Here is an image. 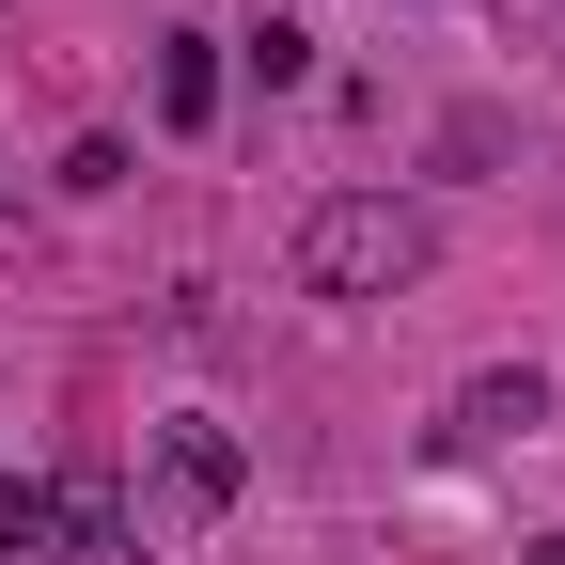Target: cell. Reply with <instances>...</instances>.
Masks as SVG:
<instances>
[{"instance_id":"6da1fadb","label":"cell","mask_w":565,"mask_h":565,"mask_svg":"<svg viewBox=\"0 0 565 565\" xmlns=\"http://www.w3.org/2000/svg\"><path fill=\"white\" fill-rule=\"evenodd\" d=\"M440 267V221L393 189H330L315 221H299V299H393V282Z\"/></svg>"},{"instance_id":"277c9868","label":"cell","mask_w":565,"mask_h":565,"mask_svg":"<svg viewBox=\"0 0 565 565\" xmlns=\"http://www.w3.org/2000/svg\"><path fill=\"white\" fill-rule=\"evenodd\" d=\"M158 126H221V32H158Z\"/></svg>"},{"instance_id":"7a4b0ae2","label":"cell","mask_w":565,"mask_h":565,"mask_svg":"<svg viewBox=\"0 0 565 565\" xmlns=\"http://www.w3.org/2000/svg\"><path fill=\"white\" fill-rule=\"evenodd\" d=\"M236 487H252V440L204 424V408H173V424H158V503L204 534V519H236Z\"/></svg>"},{"instance_id":"3957f363","label":"cell","mask_w":565,"mask_h":565,"mask_svg":"<svg viewBox=\"0 0 565 565\" xmlns=\"http://www.w3.org/2000/svg\"><path fill=\"white\" fill-rule=\"evenodd\" d=\"M534 424H550V377H534V362H487V377H456L440 440H456V456H503V440H534Z\"/></svg>"},{"instance_id":"5b68a950","label":"cell","mask_w":565,"mask_h":565,"mask_svg":"<svg viewBox=\"0 0 565 565\" xmlns=\"http://www.w3.org/2000/svg\"><path fill=\"white\" fill-rule=\"evenodd\" d=\"M0 565H63V471H0Z\"/></svg>"},{"instance_id":"8992f818","label":"cell","mask_w":565,"mask_h":565,"mask_svg":"<svg viewBox=\"0 0 565 565\" xmlns=\"http://www.w3.org/2000/svg\"><path fill=\"white\" fill-rule=\"evenodd\" d=\"M236 63H252L267 95H299V79H315V32H299V17H252V47H236Z\"/></svg>"},{"instance_id":"52a82bcc","label":"cell","mask_w":565,"mask_h":565,"mask_svg":"<svg viewBox=\"0 0 565 565\" xmlns=\"http://www.w3.org/2000/svg\"><path fill=\"white\" fill-rule=\"evenodd\" d=\"M519 565H565V534H534V550H519Z\"/></svg>"}]
</instances>
